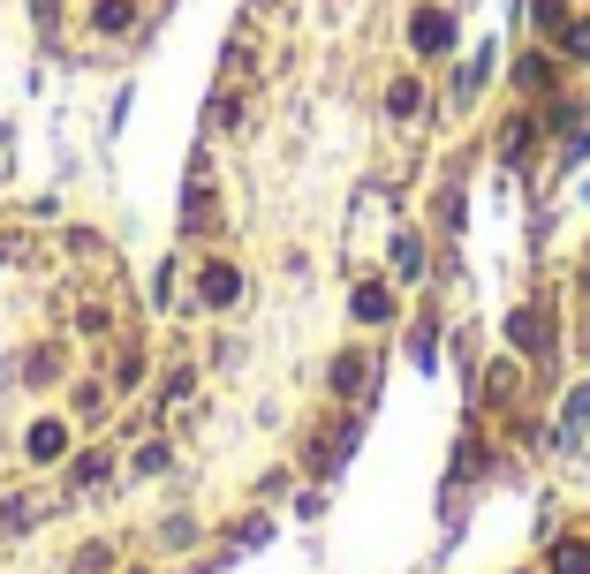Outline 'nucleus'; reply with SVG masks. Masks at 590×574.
Segmentation results:
<instances>
[{"instance_id":"20e7f679","label":"nucleus","mask_w":590,"mask_h":574,"mask_svg":"<svg viewBox=\"0 0 590 574\" xmlns=\"http://www.w3.org/2000/svg\"><path fill=\"white\" fill-rule=\"evenodd\" d=\"M545 310H515V348H545Z\"/></svg>"},{"instance_id":"f257e3e1","label":"nucleus","mask_w":590,"mask_h":574,"mask_svg":"<svg viewBox=\"0 0 590 574\" xmlns=\"http://www.w3.org/2000/svg\"><path fill=\"white\" fill-rule=\"evenodd\" d=\"M409 38H417L424 53H447L454 46V16L447 8H417V16H409Z\"/></svg>"},{"instance_id":"39448f33","label":"nucleus","mask_w":590,"mask_h":574,"mask_svg":"<svg viewBox=\"0 0 590 574\" xmlns=\"http://www.w3.org/2000/svg\"><path fill=\"white\" fill-rule=\"evenodd\" d=\"M553 567H560V574H590V544H560Z\"/></svg>"},{"instance_id":"7ed1b4c3","label":"nucleus","mask_w":590,"mask_h":574,"mask_svg":"<svg viewBox=\"0 0 590 574\" xmlns=\"http://www.w3.org/2000/svg\"><path fill=\"white\" fill-rule=\"evenodd\" d=\"M235 295H243V272H235V265H212L205 272V303H235Z\"/></svg>"},{"instance_id":"423d86ee","label":"nucleus","mask_w":590,"mask_h":574,"mask_svg":"<svg viewBox=\"0 0 590 574\" xmlns=\"http://www.w3.org/2000/svg\"><path fill=\"white\" fill-rule=\"evenodd\" d=\"M99 31H129V0H99Z\"/></svg>"},{"instance_id":"0eeeda50","label":"nucleus","mask_w":590,"mask_h":574,"mask_svg":"<svg viewBox=\"0 0 590 574\" xmlns=\"http://www.w3.org/2000/svg\"><path fill=\"white\" fill-rule=\"evenodd\" d=\"M356 310H364V318H386V287H356Z\"/></svg>"},{"instance_id":"6e6552de","label":"nucleus","mask_w":590,"mask_h":574,"mask_svg":"<svg viewBox=\"0 0 590 574\" xmlns=\"http://www.w3.org/2000/svg\"><path fill=\"white\" fill-rule=\"evenodd\" d=\"M583 287H590V280H583Z\"/></svg>"},{"instance_id":"f03ea898","label":"nucleus","mask_w":590,"mask_h":574,"mask_svg":"<svg viewBox=\"0 0 590 574\" xmlns=\"http://www.w3.org/2000/svg\"><path fill=\"white\" fill-rule=\"evenodd\" d=\"M69 454V423H38L31 431V461H61Z\"/></svg>"}]
</instances>
